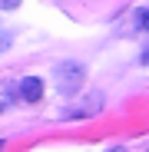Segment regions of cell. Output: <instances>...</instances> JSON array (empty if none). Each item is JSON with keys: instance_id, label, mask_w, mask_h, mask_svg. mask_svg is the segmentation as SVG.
<instances>
[{"instance_id": "obj_7", "label": "cell", "mask_w": 149, "mask_h": 152, "mask_svg": "<svg viewBox=\"0 0 149 152\" xmlns=\"http://www.w3.org/2000/svg\"><path fill=\"white\" fill-rule=\"evenodd\" d=\"M109 152H126V149H123V145H116V149H109Z\"/></svg>"}, {"instance_id": "obj_5", "label": "cell", "mask_w": 149, "mask_h": 152, "mask_svg": "<svg viewBox=\"0 0 149 152\" xmlns=\"http://www.w3.org/2000/svg\"><path fill=\"white\" fill-rule=\"evenodd\" d=\"M17 4H20V0H4V10H13Z\"/></svg>"}, {"instance_id": "obj_4", "label": "cell", "mask_w": 149, "mask_h": 152, "mask_svg": "<svg viewBox=\"0 0 149 152\" xmlns=\"http://www.w3.org/2000/svg\"><path fill=\"white\" fill-rule=\"evenodd\" d=\"M139 27L149 33V7H146V10H139Z\"/></svg>"}, {"instance_id": "obj_3", "label": "cell", "mask_w": 149, "mask_h": 152, "mask_svg": "<svg viewBox=\"0 0 149 152\" xmlns=\"http://www.w3.org/2000/svg\"><path fill=\"white\" fill-rule=\"evenodd\" d=\"M17 96L23 99V103L43 99V80H40V76H23V80L17 83Z\"/></svg>"}, {"instance_id": "obj_2", "label": "cell", "mask_w": 149, "mask_h": 152, "mask_svg": "<svg viewBox=\"0 0 149 152\" xmlns=\"http://www.w3.org/2000/svg\"><path fill=\"white\" fill-rule=\"evenodd\" d=\"M106 106V96L99 93V89H83V96L76 99L73 106H66L63 119H90V116H99Z\"/></svg>"}, {"instance_id": "obj_6", "label": "cell", "mask_w": 149, "mask_h": 152, "mask_svg": "<svg viewBox=\"0 0 149 152\" xmlns=\"http://www.w3.org/2000/svg\"><path fill=\"white\" fill-rule=\"evenodd\" d=\"M142 63H146V66H149V50H146V53H142Z\"/></svg>"}, {"instance_id": "obj_1", "label": "cell", "mask_w": 149, "mask_h": 152, "mask_svg": "<svg viewBox=\"0 0 149 152\" xmlns=\"http://www.w3.org/2000/svg\"><path fill=\"white\" fill-rule=\"evenodd\" d=\"M53 80L63 93H83V83H86V66L80 60H63L57 63L53 69Z\"/></svg>"}]
</instances>
